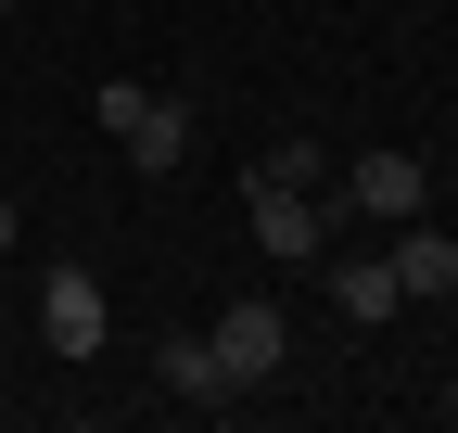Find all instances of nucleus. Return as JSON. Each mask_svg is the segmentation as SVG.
Masks as SVG:
<instances>
[{
  "label": "nucleus",
  "instance_id": "6e6552de",
  "mask_svg": "<svg viewBox=\"0 0 458 433\" xmlns=\"http://www.w3.org/2000/svg\"><path fill=\"white\" fill-rule=\"evenodd\" d=\"M179 153H191V102H165V89H153V102H140V128H128V166H140V179H165Z\"/></svg>",
  "mask_w": 458,
  "mask_h": 433
},
{
  "label": "nucleus",
  "instance_id": "f257e3e1",
  "mask_svg": "<svg viewBox=\"0 0 458 433\" xmlns=\"http://www.w3.org/2000/svg\"><path fill=\"white\" fill-rule=\"evenodd\" d=\"M242 230H255V255H267V267H318V255H331V204L255 166V179H242Z\"/></svg>",
  "mask_w": 458,
  "mask_h": 433
},
{
  "label": "nucleus",
  "instance_id": "7ed1b4c3",
  "mask_svg": "<svg viewBox=\"0 0 458 433\" xmlns=\"http://www.w3.org/2000/svg\"><path fill=\"white\" fill-rule=\"evenodd\" d=\"M38 344L51 357H102L114 344V306H102L89 267H51V281H38Z\"/></svg>",
  "mask_w": 458,
  "mask_h": 433
},
{
  "label": "nucleus",
  "instance_id": "39448f33",
  "mask_svg": "<svg viewBox=\"0 0 458 433\" xmlns=\"http://www.w3.org/2000/svg\"><path fill=\"white\" fill-rule=\"evenodd\" d=\"M153 383L179 408H229V369H216V332H165L153 344Z\"/></svg>",
  "mask_w": 458,
  "mask_h": 433
},
{
  "label": "nucleus",
  "instance_id": "9d476101",
  "mask_svg": "<svg viewBox=\"0 0 458 433\" xmlns=\"http://www.w3.org/2000/svg\"><path fill=\"white\" fill-rule=\"evenodd\" d=\"M267 179H293V191H318V179H331V153H318V140H280V153H267Z\"/></svg>",
  "mask_w": 458,
  "mask_h": 433
},
{
  "label": "nucleus",
  "instance_id": "ddd939ff",
  "mask_svg": "<svg viewBox=\"0 0 458 433\" xmlns=\"http://www.w3.org/2000/svg\"><path fill=\"white\" fill-rule=\"evenodd\" d=\"M0 13H13V0H0Z\"/></svg>",
  "mask_w": 458,
  "mask_h": 433
},
{
  "label": "nucleus",
  "instance_id": "1a4fd4ad",
  "mask_svg": "<svg viewBox=\"0 0 458 433\" xmlns=\"http://www.w3.org/2000/svg\"><path fill=\"white\" fill-rule=\"evenodd\" d=\"M140 102H153V89H140V77H102V89H89V115H102V128H114V140H128V128H140Z\"/></svg>",
  "mask_w": 458,
  "mask_h": 433
},
{
  "label": "nucleus",
  "instance_id": "f8f14e48",
  "mask_svg": "<svg viewBox=\"0 0 458 433\" xmlns=\"http://www.w3.org/2000/svg\"><path fill=\"white\" fill-rule=\"evenodd\" d=\"M445 420H458V383H445Z\"/></svg>",
  "mask_w": 458,
  "mask_h": 433
},
{
  "label": "nucleus",
  "instance_id": "20e7f679",
  "mask_svg": "<svg viewBox=\"0 0 458 433\" xmlns=\"http://www.w3.org/2000/svg\"><path fill=\"white\" fill-rule=\"evenodd\" d=\"M344 204L382 216V230H408V216L433 204V166H420V153H357V166H344Z\"/></svg>",
  "mask_w": 458,
  "mask_h": 433
},
{
  "label": "nucleus",
  "instance_id": "0eeeda50",
  "mask_svg": "<svg viewBox=\"0 0 458 433\" xmlns=\"http://www.w3.org/2000/svg\"><path fill=\"white\" fill-rule=\"evenodd\" d=\"M394 293H458V230H433V216H408V230H394Z\"/></svg>",
  "mask_w": 458,
  "mask_h": 433
},
{
  "label": "nucleus",
  "instance_id": "f03ea898",
  "mask_svg": "<svg viewBox=\"0 0 458 433\" xmlns=\"http://www.w3.org/2000/svg\"><path fill=\"white\" fill-rule=\"evenodd\" d=\"M280 357H293V332H280V306L242 293V306H216V369H229V395H255L280 383Z\"/></svg>",
  "mask_w": 458,
  "mask_h": 433
},
{
  "label": "nucleus",
  "instance_id": "9b49d317",
  "mask_svg": "<svg viewBox=\"0 0 458 433\" xmlns=\"http://www.w3.org/2000/svg\"><path fill=\"white\" fill-rule=\"evenodd\" d=\"M13 242H26V216H13V191H0V255H13Z\"/></svg>",
  "mask_w": 458,
  "mask_h": 433
},
{
  "label": "nucleus",
  "instance_id": "423d86ee",
  "mask_svg": "<svg viewBox=\"0 0 458 433\" xmlns=\"http://www.w3.org/2000/svg\"><path fill=\"white\" fill-rule=\"evenodd\" d=\"M318 267H331V306L357 318V332H382V318L408 306V293H394V255H318Z\"/></svg>",
  "mask_w": 458,
  "mask_h": 433
}]
</instances>
